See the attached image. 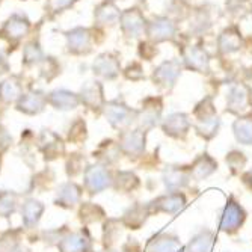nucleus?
<instances>
[{
    "mask_svg": "<svg viewBox=\"0 0 252 252\" xmlns=\"http://www.w3.org/2000/svg\"><path fill=\"white\" fill-rule=\"evenodd\" d=\"M5 32L9 38L12 39H18L21 36H25L29 32V23L26 18H23L20 15H14L11 17V20L6 23Z\"/></svg>",
    "mask_w": 252,
    "mask_h": 252,
    "instance_id": "1",
    "label": "nucleus"
},
{
    "mask_svg": "<svg viewBox=\"0 0 252 252\" xmlns=\"http://www.w3.org/2000/svg\"><path fill=\"white\" fill-rule=\"evenodd\" d=\"M9 142H11V139H9V136H8V133H6V130L0 127V151L6 150L8 145H9Z\"/></svg>",
    "mask_w": 252,
    "mask_h": 252,
    "instance_id": "12",
    "label": "nucleus"
},
{
    "mask_svg": "<svg viewBox=\"0 0 252 252\" xmlns=\"http://www.w3.org/2000/svg\"><path fill=\"white\" fill-rule=\"evenodd\" d=\"M15 210V198L11 196L9 193L0 195V215L8 216Z\"/></svg>",
    "mask_w": 252,
    "mask_h": 252,
    "instance_id": "8",
    "label": "nucleus"
},
{
    "mask_svg": "<svg viewBox=\"0 0 252 252\" xmlns=\"http://www.w3.org/2000/svg\"><path fill=\"white\" fill-rule=\"evenodd\" d=\"M50 100L58 109H74L77 106V97L68 91H56L52 94Z\"/></svg>",
    "mask_w": 252,
    "mask_h": 252,
    "instance_id": "3",
    "label": "nucleus"
},
{
    "mask_svg": "<svg viewBox=\"0 0 252 252\" xmlns=\"http://www.w3.org/2000/svg\"><path fill=\"white\" fill-rule=\"evenodd\" d=\"M73 2H74V0H50L49 6H50L52 11L58 12V11H62V9L68 8Z\"/></svg>",
    "mask_w": 252,
    "mask_h": 252,
    "instance_id": "10",
    "label": "nucleus"
},
{
    "mask_svg": "<svg viewBox=\"0 0 252 252\" xmlns=\"http://www.w3.org/2000/svg\"><path fill=\"white\" fill-rule=\"evenodd\" d=\"M41 212H42L41 202H38L35 199H29L25 205H23V218H25L26 225H29V226L35 225L39 219Z\"/></svg>",
    "mask_w": 252,
    "mask_h": 252,
    "instance_id": "6",
    "label": "nucleus"
},
{
    "mask_svg": "<svg viewBox=\"0 0 252 252\" xmlns=\"http://www.w3.org/2000/svg\"><path fill=\"white\" fill-rule=\"evenodd\" d=\"M39 56H41V53H39V50L36 49V45H28L26 53H25V58H26L28 62H33V61H36Z\"/></svg>",
    "mask_w": 252,
    "mask_h": 252,
    "instance_id": "11",
    "label": "nucleus"
},
{
    "mask_svg": "<svg viewBox=\"0 0 252 252\" xmlns=\"http://www.w3.org/2000/svg\"><path fill=\"white\" fill-rule=\"evenodd\" d=\"M45 103V97L39 93H32L28 94L21 98L18 109L26 112V113H38L39 110H42V106Z\"/></svg>",
    "mask_w": 252,
    "mask_h": 252,
    "instance_id": "2",
    "label": "nucleus"
},
{
    "mask_svg": "<svg viewBox=\"0 0 252 252\" xmlns=\"http://www.w3.org/2000/svg\"><path fill=\"white\" fill-rule=\"evenodd\" d=\"M11 252H29V251H28V249H23V248H18V249L11 251Z\"/></svg>",
    "mask_w": 252,
    "mask_h": 252,
    "instance_id": "13",
    "label": "nucleus"
},
{
    "mask_svg": "<svg viewBox=\"0 0 252 252\" xmlns=\"http://www.w3.org/2000/svg\"><path fill=\"white\" fill-rule=\"evenodd\" d=\"M97 71L103 76H112L117 73V62L110 56H101L95 63Z\"/></svg>",
    "mask_w": 252,
    "mask_h": 252,
    "instance_id": "7",
    "label": "nucleus"
},
{
    "mask_svg": "<svg viewBox=\"0 0 252 252\" xmlns=\"http://www.w3.org/2000/svg\"><path fill=\"white\" fill-rule=\"evenodd\" d=\"M21 94V86L17 79H8L0 85V98L3 101H14Z\"/></svg>",
    "mask_w": 252,
    "mask_h": 252,
    "instance_id": "4",
    "label": "nucleus"
},
{
    "mask_svg": "<svg viewBox=\"0 0 252 252\" xmlns=\"http://www.w3.org/2000/svg\"><path fill=\"white\" fill-rule=\"evenodd\" d=\"M68 44H70V49L74 52H83L88 49L89 45V33L88 31L83 29H76L70 35H68Z\"/></svg>",
    "mask_w": 252,
    "mask_h": 252,
    "instance_id": "5",
    "label": "nucleus"
},
{
    "mask_svg": "<svg viewBox=\"0 0 252 252\" xmlns=\"http://www.w3.org/2000/svg\"><path fill=\"white\" fill-rule=\"evenodd\" d=\"M137 15L136 14H131V12H128V14H126L124 15V28L130 32V33H137V31H141V28H142V25L141 23H136V18Z\"/></svg>",
    "mask_w": 252,
    "mask_h": 252,
    "instance_id": "9",
    "label": "nucleus"
}]
</instances>
